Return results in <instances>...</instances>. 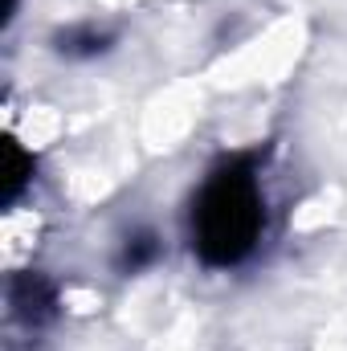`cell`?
<instances>
[{"instance_id":"cell-1","label":"cell","mask_w":347,"mask_h":351,"mask_svg":"<svg viewBox=\"0 0 347 351\" xmlns=\"http://www.w3.org/2000/svg\"><path fill=\"white\" fill-rule=\"evenodd\" d=\"M265 200L254 156L221 160L192 200V250L208 269L241 265L261 241Z\"/></svg>"},{"instance_id":"cell-2","label":"cell","mask_w":347,"mask_h":351,"mask_svg":"<svg viewBox=\"0 0 347 351\" xmlns=\"http://www.w3.org/2000/svg\"><path fill=\"white\" fill-rule=\"evenodd\" d=\"M8 311L12 319H21L25 327H41L53 319L58 311V286L37 274V269H21L12 282H8Z\"/></svg>"},{"instance_id":"cell-3","label":"cell","mask_w":347,"mask_h":351,"mask_svg":"<svg viewBox=\"0 0 347 351\" xmlns=\"http://www.w3.org/2000/svg\"><path fill=\"white\" fill-rule=\"evenodd\" d=\"M29 184H33V156L8 135V139H4V168H0V200L12 208V204L25 196Z\"/></svg>"},{"instance_id":"cell-4","label":"cell","mask_w":347,"mask_h":351,"mask_svg":"<svg viewBox=\"0 0 347 351\" xmlns=\"http://www.w3.org/2000/svg\"><path fill=\"white\" fill-rule=\"evenodd\" d=\"M110 45V33H102V29H70V33H62L58 37V49L66 53V58H94V53H102Z\"/></svg>"},{"instance_id":"cell-5","label":"cell","mask_w":347,"mask_h":351,"mask_svg":"<svg viewBox=\"0 0 347 351\" xmlns=\"http://www.w3.org/2000/svg\"><path fill=\"white\" fill-rule=\"evenodd\" d=\"M156 258H160L156 233H135V237H127V245H123V254H119V265H123L127 274H139V269H147Z\"/></svg>"},{"instance_id":"cell-6","label":"cell","mask_w":347,"mask_h":351,"mask_svg":"<svg viewBox=\"0 0 347 351\" xmlns=\"http://www.w3.org/2000/svg\"><path fill=\"white\" fill-rule=\"evenodd\" d=\"M16 4H21V0H4V4H0V8H4V12H0V21H4V25L16 16Z\"/></svg>"}]
</instances>
